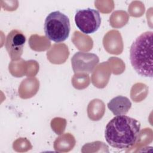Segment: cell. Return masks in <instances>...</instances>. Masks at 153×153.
Wrapping results in <instances>:
<instances>
[{
    "label": "cell",
    "instance_id": "6da1fadb",
    "mask_svg": "<svg viewBox=\"0 0 153 153\" xmlns=\"http://www.w3.org/2000/svg\"><path fill=\"white\" fill-rule=\"evenodd\" d=\"M140 132V124L137 120L125 115H117L107 124L105 137L111 146L124 149L136 143Z\"/></svg>",
    "mask_w": 153,
    "mask_h": 153
},
{
    "label": "cell",
    "instance_id": "7a4b0ae2",
    "mask_svg": "<svg viewBox=\"0 0 153 153\" xmlns=\"http://www.w3.org/2000/svg\"><path fill=\"white\" fill-rule=\"evenodd\" d=\"M153 32L142 33L132 43L130 49V60L135 71L144 77H152Z\"/></svg>",
    "mask_w": 153,
    "mask_h": 153
},
{
    "label": "cell",
    "instance_id": "3957f363",
    "mask_svg": "<svg viewBox=\"0 0 153 153\" xmlns=\"http://www.w3.org/2000/svg\"><path fill=\"white\" fill-rule=\"evenodd\" d=\"M71 30L68 17L59 11L50 13L44 22V32L46 36L55 42L65 41Z\"/></svg>",
    "mask_w": 153,
    "mask_h": 153
},
{
    "label": "cell",
    "instance_id": "277c9868",
    "mask_svg": "<svg viewBox=\"0 0 153 153\" xmlns=\"http://www.w3.org/2000/svg\"><path fill=\"white\" fill-rule=\"evenodd\" d=\"M74 19L76 27L85 34L94 33L99 29L101 25L99 12L90 8L78 10Z\"/></svg>",
    "mask_w": 153,
    "mask_h": 153
},
{
    "label": "cell",
    "instance_id": "5b68a950",
    "mask_svg": "<svg viewBox=\"0 0 153 153\" xmlns=\"http://www.w3.org/2000/svg\"><path fill=\"white\" fill-rule=\"evenodd\" d=\"M99 62V57L94 53L76 52L71 59V64L75 73L90 74Z\"/></svg>",
    "mask_w": 153,
    "mask_h": 153
},
{
    "label": "cell",
    "instance_id": "8992f818",
    "mask_svg": "<svg viewBox=\"0 0 153 153\" xmlns=\"http://www.w3.org/2000/svg\"><path fill=\"white\" fill-rule=\"evenodd\" d=\"M25 42L26 37L20 30L13 29L7 35L5 46L13 60H16L21 57Z\"/></svg>",
    "mask_w": 153,
    "mask_h": 153
},
{
    "label": "cell",
    "instance_id": "52a82bcc",
    "mask_svg": "<svg viewBox=\"0 0 153 153\" xmlns=\"http://www.w3.org/2000/svg\"><path fill=\"white\" fill-rule=\"evenodd\" d=\"M107 105L108 109L114 115H124L131 108V103L127 97L117 96L112 99Z\"/></svg>",
    "mask_w": 153,
    "mask_h": 153
}]
</instances>
